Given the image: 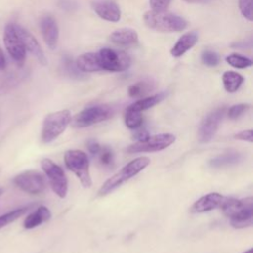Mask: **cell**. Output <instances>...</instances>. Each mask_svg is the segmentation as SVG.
<instances>
[{
  "mask_svg": "<svg viewBox=\"0 0 253 253\" xmlns=\"http://www.w3.org/2000/svg\"><path fill=\"white\" fill-rule=\"evenodd\" d=\"M176 137L172 133H159L154 135H148L145 139L135 141L126 148L128 153H140V152H155L167 148L175 141Z\"/></svg>",
  "mask_w": 253,
  "mask_h": 253,
  "instance_id": "obj_9",
  "label": "cell"
},
{
  "mask_svg": "<svg viewBox=\"0 0 253 253\" xmlns=\"http://www.w3.org/2000/svg\"><path fill=\"white\" fill-rule=\"evenodd\" d=\"M151 90V83L147 81H140L128 87V95L132 98L140 97Z\"/></svg>",
  "mask_w": 253,
  "mask_h": 253,
  "instance_id": "obj_28",
  "label": "cell"
},
{
  "mask_svg": "<svg viewBox=\"0 0 253 253\" xmlns=\"http://www.w3.org/2000/svg\"><path fill=\"white\" fill-rule=\"evenodd\" d=\"M110 41L118 45H132L138 41L137 33L129 28H123L113 32L110 37Z\"/></svg>",
  "mask_w": 253,
  "mask_h": 253,
  "instance_id": "obj_20",
  "label": "cell"
},
{
  "mask_svg": "<svg viewBox=\"0 0 253 253\" xmlns=\"http://www.w3.org/2000/svg\"><path fill=\"white\" fill-rule=\"evenodd\" d=\"M2 193H3V189H1V188H0V196L2 195Z\"/></svg>",
  "mask_w": 253,
  "mask_h": 253,
  "instance_id": "obj_40",
  "label": "cell"
},
{
  "mask_svg": "<svg viewBox=\"0 0 253 253\" xmlns=\"http://www.w3.org/2000/svg\"><path fill=\"white\" fill-rule=\"evenodd\" d=\"M222 82L228 93H234L243 83V76L234 71H225L222 75Z\"/></svg>",
  "mask_w": 253,
  "mask_h": 253,
  "instance_id": "obj_23",
  "label": "cell"
},
{
  "mask_svg": "<svg viewBox=\"0 0 253 253\" xmlns=\"http://www.w3.org/2000/svg\"><path fill=\"white\" fill-rule=\"evenodd\" d=\"M219 55L212 50H205L202 53V61L208 66H216L219 63Z\"/></svg>",
  "mask_w": 253,
  "mask_h": 253,
  "instance_id": "obj_31",
  "label": "cell"
},
{
  "mask_svg": "<svg viewBox=\"0 0 253 253\" xmlns=\"http://www.w3.org/2000/svg\"><path fill=\"white\" fill-rule=\"evenodd\" d=\"M114 115V109L106 104L90 106L78 113L73 121L75 127H87L104 122Z\"/></svg>",
  "mask_w": 253,
  "mask_h": 253,
  "instance_id": "obj_6",
  "label": "cell"
},
{
  "mask_svg": "<svg viewBox=\"0 0 253 253\" xmlns=\"http://www.w3.org/2000/svg\"><path fill=\"white\" fill-rule=\"evenodd\" d=\"M41 166L48 179L52 191L59 198H65L68 191V182L62 168L48 158L42 159Z\"/></svg>",
  "mask_w": 253,
  "mask_h": 253,
  "instance_id": "obj_8",
  "label": "cell"
},
{
  "mask_svg": "<svg viewBox=\"0 0 253 253\" xmlns=\"http://www.w3.org/2000/svg\"><path fill=\"white\" fill-rule=\"evenodd\" d=\"M87 147H88V150L89 152L92 154V155H97L101 149V145L100 143L95 140V139H90L87 143Z\"/></svg>",
  "mask_w": 253,
  "mask_h": 253,
  "instance_id": "obj_35",
  "label": "cell"
},
{
  "mask_svg": "<svg viewBox=\"0 0 253 253\" xmlns=\"http://www.w3.org/2000/svg\"><path fill=\"white\" fill-rule=\"evenodd\" d=\"M142 115L141 112L135 111L130 109L129 107L126 108L125 113V124L129 129H136L139 128L142 125Z\"/></svg>",
  "mask_w": 253,
  "mask_h": 253,
  "instance_id": "obj_24",
  "label": "cell"
},
{
  "mask_svg": "<svg viewBox=\"0 0 253 253\" xmlns=\"http://www.w3.org/2000/svg\"><path fill=\"white\" fill-rule=\"evenodd\" d=\"M71 122V114L68 110H61L48 114L42 123L41 138L43 143H49L56 139Z\"/></svg>",
  "mask_w": 253,
  "mask_h": 253,
  "instance_id": "obj_4",
  "label": "cell"
},
{
  "mask_svg": "<svg viewBox=\"0 0 253 253\" xmlns=\"http://www.w3.org/2000/svg\"><path fill=\"white\" fill-rule=\"evenodd\" d=\"M150 163V159L146 156H139L126 165H125L119 172L113 175L110 179H108L100 188L98 194L99 196H106L119 188L122 184L128 181L130 178L137 175L144 168H146Z\"/></svg>",
  "mask_w": 253,
  "mask_h": 253,
  "instance_id": "obj_2",
  "label": "cell"
},
{
  "mask_svg": "<svg viewBox=\"0 0 253 253\" xmlns=\"http://www.w3.org/2000/svg\"><path fill=\"white\" fill-rule=\"evenodd\" d=\"M187 2H190V3H198V2H205L207 0H185Z\"/></svg>",
  "mask_w": 253,
  "mask_h": 253,
  "instance_id": "obj_38",
  "label": "cell"
},
{
  "mask_svg": "<svg viewBox=\"0 0 253 253\" xmlns=\"http://www.w3.org/2000/svg\"><path fill=\"white\" fill-rule=\"evenodd\" d=\"M238 4H239V9L242 16L251 22L253 20L252 0H239Z\"/></svg>",
  "mask_w": 253,
  "mask_h": 253,
  "instance_id": "obj_32",
  "label": "cell"
},
{
  "mask_svg": "<svg viewBox=\"0 0 253 253\" xmlns=\"http://www.w3.org/2000/svg\"><path fill=\"white\" fill-rule=\"evenodd\" d=\"M198 42V35L196 32H189L184 34L171 48V54L174 57H180L191 49Z\"/></svg>",
  "mask_w": 253,
  "mask_h": 253,
  "instance_id": "obj_18",
  "label": "cell"
},
{
  "mask_svg": "<svg viewBox=\"0 0 253 253\" xmlns=\"http://www.w3.org/2000/svg\"><path fill=\"white\" fill-rule=\"evenodd\" d=\"M170 1L171 0H149V4L153 11L161 12L167 9V7L170 4Z\"/></svg>",
  "mask_w": 253,
  "mask_h": 253,
  "instance_id": "obj_33",
  "label": "cell"
},
{
  "mask_svg": "<svg viewBox=\"0 0 253 253\" xmlns=\"http://www.w3.org/2000/svg\"><path fill=\"white\" fill-rule=\"evenodd\" d=\"M226 200V197L219 193H209L199 200H197L191 208L192 212L200 213L212 211L217 208H221L222 204Z\"/></svg>",
  "mask_w": 253,
  "mask_h": 253,
  "instance_id": "obj_15",
  "label": "cell"
},
{
  "mask_svg": "<svg viewBox=\"0 0 253 253\" xmlns=\"http://www.w3.org/2000/svg\"><path fill=\"white\" fill-rule=\"evenodd\" d=\"M13 183L22 191L32 195H39L45 189L43 176L35 170H27L18 174L14 177Z\"/></svg>",
  "mask_w": 253,
  "mask_h": 253,
  "instance_id": "obj_12",
  "label": "cell"
},
{
  "mask_svg": "<svg viewBox=\"0 0 253 253\" xmlns=\"http://www.w3.org/2000/svg\"><path fill=\"white\" fill-rule=\"evenodd\" d=\"M243 160V155L235 150H229L225 153L216 155L209 161V166L213 169H222L237 165Z\"/></svg>",
  "mask_w": 253,
  "mask_h": 253,
  "instance_id": "obj_17",
  "label": "cell"
},
{
  "mask_svg": "<svg viewBox=\"0 0 253 253\" xmlns=\"http://www.w3.org/2000/svg\"><path fill=\"white\" fill-rule=\"evenodd\" d=\"M77 69L81 72H96L102 70L98 53L87 52L79 55L75 61Z\"/></svg>",
  "mask_w": 253,
  "mask_h": 253,
  "instance_id": "obj_19",
  "label": "cell"
},
{
  "mask_svg": "<svg viewBox=\"0 0 253 253\" xmlns=\"http://www.w3.org/2000/svg\"><path fill=\"white\" fill-rule=\"evenodd\" d=\"M3 41L9 55L14 59V61L19 66H22L25 62L27 51L23 45V42L18 33L16 32L14 23H10L5 27Z\"/></svg>",
  "mask_w": 253,
  "mask_h": 253,
  "instance_id": "obj_10",
  "label": "cell"
},
{
  "mask_svg": "<svg viewBox=\"0 0 253 253\" xmlns=\"http://www.w3.org/2000/svg\"><path fill=\"white\" fill-rule=\"evenodd\" d=\"M235 139H239V140H243V141H248V142H252L253 138H252V129H245L240 131L239 133H236L234 135Z\"/></svg>",
  "mask_w": 253,
  "mask_h": 253,
  "instance_id": "obj_34",
  "label": "cell"
},
{
  "mask_svg": "<svg viewBox=\"0 0 253 253\" xmlns=\"http://www.w3.org/2000/svg\"><path fill=\"white\" fill-rule=\"evenodd\" d=\"M30 207H23V208H19L16 210H13L11 211H8L2 215H0V229L4 226H6L7 224L15 221L16 219H18L20 216H22L28 210Z\"/></svg>",
  "mask_w": 253,
  "mask_h": 253,
  "instance_id": "obj_25",
  "label": "cell"
},
{
  "mask_svg": "<svg viewBox=\"0 0 253 253\" xmlns=\"http://www.w3.org/2000/svg\"><path fill=\"white\" fill-rule=\"evenodd\" d=\"M6 67V57L3 50L0 48V70H3Z\"/></svg>",
  "mask_w": 253,
  "mask_h": 253,
  "instance_id": "obj_37",
  "label": "cell"
},
{
  "mask_svg": "<svg viewBox=\"0 0 253 253\" xmlns=\"http://www.w3.org/2000/svg\"><path fill=\"white\" fill-rule=\"evenodd\" d=\"M225 60L227 61V63L235 68H246L252 65V60L248 57H245L241 54H237V53H232L226 56Z\"/></svg>",
  "mask_w": 253,
  "mask_h": 253,
  "instance_id": "obj_26",
  "label": "cell"
},
{
  "mask_svg": "<svg viewBox=\"0 0 253 253\" xmlns=\"http://www.w3.org/2000/svg\"><path fill=\"white\" fill-rule=\"evenodd\" d=\"M99 162L103 167L110 168L115 163V154L113 150L108 146H101L99 153L97 154Z\"/></svg>",
  "mask_w": 253,
  "mask_h": 253,
  "instance_id": "obj_27",
  "label": "cell"
},
{
  "mask_svg": "<svg viewBox=\"0 0 253 253\" xmlns=\"http://www.w3.org/2000/svg\"><path fill=\"white\" fill-rule=\"evenodd\" d=\"M14 27L23 42V45H24L26 51H29L31 54H33L39 60V62L41 64L45 65L47 63V60L45 58V55H44L40 43L36 40V38L22 26L14 23Z\"/></svg>",
  "mask_w": 253,
  "mask_h": 253,
  "instance_id": "obj_13",
  "label": "cell"
},
{
  "mask_svg": "<svg viewBox=\"0 0 253 253\" xmlns=\"http://www.w3.org/2000/svg\"><path fill=\"white\" fill-rule=\"evenodd\" d=\"M165 96H166V94L164 92H161V93L149 96V97H145V98L139 99L138 101L132 103L128 107L130 109H132V110H135V111H138V112H142V111H145V110L155 106L159 102H161L165 98Z\"/></svg>",
  "mask_w": 253,
  "mask_h": 253,
  "instance_id": "obj_22",
  "label": "cell"
},
{
  "mask_svg": "<svg viewBox=\"0 0 253 253\" xmlns=\"http://www.w3.org/2000/svg\"><path fill=\"white\" fill-rule=\"evenodd\" d=\"M51 217L50 211L44 207L40 206L34 212L30 213L24 220V227L26 229H32L39 225H41L42 222L47 221Z\"/></svg>",
  "mask_w": 253,
  "mask_h": 253,
  "instance_id": "obj_21",
  "label": "cell"
},
{
  "mask_svg": "<svg viewBox=\"0 0 253 253\" xmlns=\"http://www.w3.org/2000/svg\"><path fill=\"white\" fill-rule=\"evenodd\" d=\"M225 111L224 107H220L210 112L204 118L198 129V138L200 142L207 143L213 138L225 115Z\"/></svg>",
  "mask_w": 253,
  "mask_h": 253,
  "instance_id": "obj_11",
  "label": "cell"
},
{
  "mask_svg": "<svg viewBox=\"0 0 253 253\" xmlns=\"http://www.w3.org/2000/svg\"><path fill=\"white\" fill-rule=\"evenodd\" d=\"M60 7L61 9H72V8H75L76 5L74 2L72 1H69V0H61L60 1Z\"/></svg>",
  "mask_w": 253,
  "mask_h": 253,
  "instance_id": "obj_36",
  "label": "cell"
},
{
  "mask_svg": "<svg viewBox=\"0 0 253 253\" xmlns=\"http://www.w3.org/2000/svg\"><path fill=\"white\" fill-rule=\"evenodd\" d=\"M40 28L44 42L50 49H54L58 41V27L52 16H43L40 21Z\"/></svg>",
  "mask_w": 253,
  "mask_h": 253,
  "instance_id": "obj_16",
  "label": "cell"
},
{
  "mask_svg": "<svg viewBox=\"0 0 253 253\" xmlns=\"http://www.w3.org/2000/svg\"><path fill=\"white\" fill-rule=\"evenodd\" d=\"M224 214L229 217L230 224L234 228H245L253 223V199H234L226 197L221 206Z\"/></svg>",
  "mask_w": 253,
  "mask_h": 253,
  "instance_id": "obj_1",
  "label": "cell"
},
{
  "mask_svg": "<svg viewBox=\"0 0 253 253\" xmlns=\"http://www.w3.org/2000/svg\"><path fill=\"white\" fill-rule=\"evenodd\" d=\"M143 21L149 29L158 32H181L187 28V22L182 17L166 11H147Z\"/></svg>",
  "mask_w": 253,
  "mask_h": 253,
  "instance_id": "obj_3",
  "label": "cell"
},
{
  "mask_svg": "<svg viewBox=\"0 0 253 253\" xmlns=\"http://www.w3.org/2000/svg\"><path fill=\"white\" fill-rule=\"evenodd\" d=\"M92 9L103 20L118 22L121 19V10L112 0H95L91 3Z\"/></svg>",
  "mask_w": 253,
  "mask_h": 253,
  "instance_id": "obj_14",
  "label": "cell"
},
{
  "mask_svg": "<svg viewBox=\"0 0 253 253\" xmlns=\"http://www.w3.org/2000/svg\"><path fill=\"white\" fill-rule=\"evenodd\" d=\"M243 253H252V248H249L247 251H245V252H243Z\"/></svg>",
  "mask_w": 253,
  "mask_h": 253,
  "instance_id": "obj_39",
  "label": "cell"
},
{
  "mask_svg": "<svg viewBox=\"0 0 253 253\" xmlns=\"http://www.w3.org/2000/svg\"><path fill=\"white\" fill-rule=\"evenodd\" d=\"M62 65H63V69L64 72L66 74H68L70 77H74V78H80L82 77L81 71H79L76 67V65L73 64L72 59L69 56H64L63 57V61H62Z\"/></svg>",
  "mask_w": 253,
  "mask_h": 253,
  "instance_id": "obj_29",
  "label": "cell"
},
{
  "mask_svg": "<svg viewBox=\"0 0 253 253\" xmlns=\"http://www.w3.org/2000/svg\"><path fill=\"white\" fill-rule=\"evenodd\" d=\"M249 109L248 104H236L231 106L227 111V116L230 120H236L240 118Z\"/></svg>",
  "mask_w": 253,
  "mask_h": 253,
  "instance_id": "obj_30",
  "label": "cell"
},
{
  "mask_svg": "<svg viewBox=\"0 0 253 253\" xmlns=\"http://www.w3.org/2000/svg\"><path fill=\"white\" fill-rule=\"evenodd\" d=\"M64 163L65 166L76 175L84 188H89L92 185L89 171V159L84 151L78 149L67 150L64 154Z\"/></svg>",
  "mask_w": 253,
  "mask_h": 253,
  "instance_id": "obj_5",
  "label": "cell"
},
{
  "mask_svg": "<svg viewBox=\"0 0 253 253\" xmlns=\"http://www.w3.org/2000/svg\"><path fill=\"white\" fill-rule=\"evenodd\" d=\"M98 56L102 70L121 72L126 70L131 63L130 57L126 52L109 47L100 49Z\"/></svg>",
  "mask_w": 253,
  "mask_h": 253,
  "instance_id": "obj_7",
  "label": "cell"
}]
</instances>
